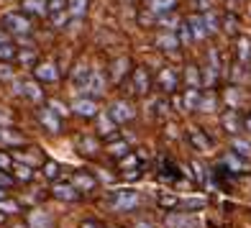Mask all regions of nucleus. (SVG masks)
I'll return each mask as SVG.
<instances>
[{"mask_svg": "<svg viewBox=\"0 0 251 228\" xmlns=\"http://www.w3.org/2000/svg\"><path fill=\"white\" fill-rule=\"evenodd\" d=\"M18 93H24L26 98H31V100H39L41 98V90L33 85V82H24V85H18Z\"/></svg>", "mask_w": 251, "mask_h": 228, "instance_id": "obj_25", "label": "nucleus"}, {"mask_svg": "<svg viewBox=\"0 0 251 228\" xmlns=\"http://www.w3.org/2000/svg\"><path fill=\"white\" fill-rule=\"evenodd\" d=\"M159 205H162V208H177L179 198L177 195H167V192H164V195H159Z\"/></svg>", "mask_w": 251, "mask_h": 228, "instance_id": "obj_31", "label": "nucleus"}, {"mask_svg": "<svg viewBox=\"0 0 251 228\" xmlns=\"http://www.w3.org/2000/svg\"><path fill=\"white\" fill-rule=\"evenodd\" d=\"M16 169V177L18 179H24V182H28L31 177H33V169L28 167V164H24V167H13Z\"/></svg>", "mask_w": 251, "mask_h": 228, "instance_id": "obj_33", "label": "nucleus"}, {"mask_svg": "<svg viewBox=\"0 0 251 228\" xmlns=\"http://www.w3.org/2000/svg\"><path fill=\"white\" fill-rule=\"evenodd\" d=\"M187 136H190V141H192V146H195V149H200V152H208V149H210L208 136H205L200 128H190Z\"/></svg>", "mask_w": 251, "mask_h": 228, "instance_id": "obj_8", "label": "nucleus"}, {"mask_svg": "<svg viewBox=\"0 0 251 228\" xmlns=\"http://www.w3.org/2000/svg\"><path fill=\"white\" fill-rule=\"evenodd\" d=\"M44 175L54 179L56 175H59V164H56V162H47V164H44Z\"/></svg>", "mask_w": 251, "mask_h": 228, "instance_id": "obj_36", "label": "nucleus"}, {"mask_svg": "<svg viewBox=\"0 0 251 228\" xmlns=\"http://www.w3.org/2000/svg\"><path fill=\"white\" fill-rule=\"evenodd\" d=\"M72 187L79 192V190H95V177H90V175H85V172H75L72 175Z\"/></svg>", "mask_w": 251, "mask_h": 228, "instance_id": "obj_7", "label": "nucleus"}, {"mask_svg": "<svg viewBox=\"0 0 251 228\" xmlns=\"http://www.w3.org/2000/svg\"><path fill=\"white\" fill-rule=\"evenodd\" d=\"M136 228H151L149 223H139V226H136Z\"/></svg>", "mask_w": 251, "mask_h": 228, "instance_id": "obj_49", "label": "nucleus"}, {"mask_svg": "<svg viewBox=\"0 0 251 228\" xmlns=\"http://www.w3.org/2000/svg\"><path fill=\"white\" fill-rule=\"evenodd\" d=\"M82 228H100V226H98L95 221H85V223H82Z\"/></svg>", "mask_w": 251, "mask_h": 228, "instance_id": "obj_48", "label": "nucleus"}, {"mask_svg": "<svg viewBox=\"0 0 251 228\" xmlns=\"http://www.w3.org/2000/svg\"><path fill=\"white\" fill-rule=\"evenodd\" d=\"M141 205V198L136 195V192H131V190H123V192H118L116 198H113V208L116 210H136Z\"/></svg>", "mask_w": 251, "mask_h": 228, "instance_id": "obj_2", "label": "nucleus"}, {"mask_svg": "<svg viewBox=\"0 0 251 228\" xmlns=\"http://www.w3.org/2000/svg\"><path fill=\"white\" fill-rule=\"evenodd\" d=\"M200 102H202V98H200V90H187V93H185V108H187V110H195V108H200Z\"/></svg>", "mask_w": 251, "mask_h": 228, "instance_id": "obj_20", "label": "nucleus"}, {"mask_svg": "<svg viewBox=\"0 0 251 228\" xmlns=\"http://www.w3.org/2000/svg\"><path fill=\"white\" fill-rule=\"evenodd\" d=\"M251 56V39H238V59L249 62Z\"/></svg>", "mask_w": 251, "mask_h": 228, "instance_id": "obj_26", "label": "nucleus"}, {"mask_svg": "<svg viewBox=\"0 0 251 228\" xmlns=\"http://www.w3.org/2000/svg\"><path fill=\"white\" fill-rule=\"evenodd\" d=\"M21 210V205L16 200H0V213L8 215V213H18Z\"/></svg>", "mask_w": 251, "mask_h": 228, "instance_id": "obj_30", "label": "nucleus"}, {"mask_svg": "<svg viewBox=\"0 0 251 228\" xmlns=\"http://www.w3.org/2000/svg\"><path fill=\"white\" fill-rule=\"evenodd\" d=\"M18 59L24 62V64H31V62H33V51H21V54H18Z\"/></svg>", "mask_w": 251, "mask_h": 228, "instance_id": "obj_44", "label": "nucleus"}, {"mask_svg": "<svg viewBox=\"0 0 251 228\" xmlns=\"http://www.w3.org/2000/svg\"><path fill=\"white\" fill-rule=\"evenodd\" d=\"M121 167H123V169H126V167H131V169H139V156H136V154H128V156H126L123 162H121Z\"/></svg>", "mask_w": 251, "mask_h": 228, "instance_id": "obj_37", "label": "nucleus"}, {"mask_svg": "<svg viewBox=\"0 0 251 228\" xmlns=\"http://www.w3.org/2000/svg\"><path fill=\"white\" fill-rule=\"evenodd\" d=\"M13 56H16V47H13V44H3V47H0V59H3V62H8V59H13Z\"/></svg>", "mask_w": 251, "mask_h": 228, "instance_id": "obj_32", "label": "nucleus"}, {"mask_svg": "<svg viewBox=\"0 0 251 228\" xmlns=\"http://www.w3.org/2000/svg\"><path fill=\"white\" fill-rule=\"evenodd\" d=\"M100 133H113V121H110V116H108V118L100 116Z\"/></svg>", "mask_w": 251, "mask_h": 228, "instance_id": "obj_38", "label": "nucleus"}, {"mask_svg": "<svg viewBox=\"0 0 251 228\" xmlns=\"http://www.w3.org/2000/svg\"><path fill=\"white\" fill-rule=\"evenodd\" d=\"M24 13H28V16H49L47 13V0H24Z\"/></svg>", "mask_w": 251, "mask_h": 228, "instance_id": "obj_10", "label": "nucleus"}, {"mask_svg": "<svg viewBox=\"0 0 251 228\" xmlns=\"http://www.w3.org/2000/svg\"><path fill=\"white\" fill-rule=\"evenodd\" d=\"M0 79H13V72H10V67L0 64Z\"/></svg>", "mask_w": 251, "mask_h": 228, "instance_id": "obj_43", "label": "nucleus"}, {"mask_svg": "<svg viewBox=\"0 0 251 228\" xmlns=\"http://www.w3.org/2000/svg\"><path fill=\"white\" fill-rule=\"evenodd\" d=\"M10 185H13V177L5 175L3 169H0V187H10Z\"/></svg>", "mask_w": 251, "mask_h": 228, "instance_id": "obj_41", "label": "nucleus"}, {"mask_svg": "<svg viewBox=\"0 0 251 228\" xmlns=\"http://www.w3.org/2000/svg\"><path fill=\"white\" fill-rule=\"evenodd\" d=\"M182 41H192V28L187 26V21H185V24H182Z\"/></svg>", "mask_w": 251, "mask_h": 228, "instance_id": "obj_40", "label": "nucleus"}, {"mask_svg": "<svg viewBox=\"0 0 251 228\" xmlns=\"http://www.w3.org/2000/svg\"><path fill=\"white\" fill-rule=\"evenodd\" d=\"M159 87H162V90H167V93H172V90L177 87V75H175L172 70H169V67H167V70H162V72H159Z\"/></svg>", "mask_w": 251, "mask_h": 228, "instance_id": "obj_12", "label": "nucleus"}, {"mask_svg": "<svg viewBox=\"0 0 251 228\" xmlns=\"http://www.w3.org/2000/svg\"><path fill=\"white\" fill-rule=\"evenodd\" d=\"M39 121L47 126V131H51V133L59 131V118H56L49 108H41V110H39Z\"/></svg>", "mask_w": 251, "mask_h": 228, "instance_id": "obj_11", "label": "nucleus"}, {"mask_svg": "<svg viewBox=\"0 0 251 228\" xmlns=\"http://www.w3.org/2000/svg\"><path fill=\"white\" fill-rule=\"evenodd\" d=\"M187 26L192 28V39H202L205 36V24L200 16H190L187 18Z\"/></svg>", "mask_w": 251, "mask_h": 228, "instance_id": "obj_18", "label": "nucleus"}, {"mask_svg": "<svg viewBox=\"0 0 251 228\" xmlns=\"http://www.w3.org/2000/svg\"><path fill=\"white\" fill-rule=\"evenodd\" d=\"M3 31L16 33V36H26V33H31V24L24 13H5L3 16Z\"/></svg>", "mask_w": 251, "mask_h": 228, "instance_id": "obj_1", "label": "nucleus"}, {"mask_svg": "<svg viewBox=\"0 0 251 228\" xmlns=\"http://www.w3.org/2000/svg\"><path fill=\"white\" fill-rule=\"evenodd\" d=\"M233 154L241 159H251V144L244 139H233Z\"/></svg>", "mask_w": 251, "mask_h": 228, "instance_id": "obj_19", "label": "nucleus"}, {"mask_svg": "<svg viewBox=\"0 0 251 228\" xmlns=\"http://www.w3.org/2000/svg\"><path fill=\"white\" fill-rule=\"evenodd\" d=\"M226 164L231 167V172H244V159H241V156H236L233 152L226 156Z\"/></svg>", "mask_w": 251, "mask_h": 228, "instance_id": "obj_27", "label": "nucleus"}, {"mask_svg": "<svg viewBox=\"0 0 251 228\" xmlns=\"http://www.w3.org/2000/svg\"><path fill=\"white\" fill-rule=\"evenodd\" d=\"M67 10V0H47V13L54 18V16H59Z\"/></svg>", "mask_w": 251, "mask_h": 228, "instance_id": "obj_24", "label": "nucleus"}, {"mask_svg": "<svg viewBox=\"0 0 251 228\" xmlns=\"http://www.w3.org/2000/svg\"><path fill=\"white\" fill-rule=\"evenodd\" d=\"M49 226H51L49 213H44V210H31V215H28V228H49Z\"/></svg>", "mask_w": 251, "mask_h": 228, "instance_id": "obj_9", "label": "nucleus"}, {"mask_svg": "<svg viewBox=\"0 0 251 228\" xmlns=\"http://www.w3.org/2000/svg\"><path fill=\"white\" fill-rule=\"evenodd\" d=\"M223 126H226V131H231V133L241 128V123H238V113H236V110H228L226 116H223Z\"/></svg>", "mask_w": 251, "mask_h": 228, "instance_id": "obj_21", "label": "nucleus"}, {"mask_svg": "<svg viewBox=\"0 0 251 228\" xmlns=\"http://www.w3.org/2000/svg\"><path fill=\"white\" fill-rule=\"evenodd\" d=\"M54 198L56 200H77L79 198V192L72 187V185H54Z\"/></svg>", "mask_w": 251, "mask_h": 228, "instance_id": "obj_13", "label": "nucleus"}, {"mask_svg": "<svg viewBox=\"0 0 251 228\" xmlns=\"http://www.w3.org/2000/svg\"><path fill=\"white\" fill-rule=\"evenodd\" d=\"M72 110L77 113V116H85V118H93L98 116V102L93 98H79L72 102Z\"/></svg>", "mask_w": 251, "mask_h": 228, "instance_id": "obj_5", "label": "nucleus"}, {"mask_svg": "<svg viewBox=\"0 0 251 228\" xmlns=\"http://www.w3.org/2000/svg\"><path fill=\"white\" fill-rule=\"evenodd\" d=\"M0 167H5V169L13 167V159H10L8 154H0Z\"/></svg>", "mask_w": 251, "mask_h": 228, "instance_id": "obj_45", "label": "nucleus"}, {"mask_svg": "<svg viewBox=\"0 0 251 228\" xmlns=\"http://www.w3.org/2000/svg\"><path fill=\"white\" fill-rule=\"evenodd\" d=\"M0 123H5V116H3V113H0Z\"/></svg>", "mask_w": 251, "mask_h": 228, "instance_id": "obj_51", "label": "nucleus"}, {"mask_svg": "<svg viewBox=\"0 0 251 228\" xmlns=\"http://www.w3.org/2000/svg\"><path fill=\"white\" fill-rule=\"evenodd\" d=\"M164 226L167 228H190L192 226V218H190V215H167Z\"/></svg>", "mask_w": 251, "mask_h": 228, "instance_id": "obj_16", "label": "nucleus"}, {"mask_svg": "<svg viewBox=\"0 0 251 228\" xmlns=\"http://www.w3.org/2000/svg\"><path fill=\"white\" fill-rule=\"evenodd\" d=\"M85 93H90L93 98H98V95H102L105 93V77H102L100 72H90V77L85 79Z\"/></svg>", "mask_w": 251, "mask_h": 228, "instance_id": "obj_4", "label": "nucleus"}, {"mask_svg": "<svg viewBox=\"0 0 251 228\" xmlns=\"http://www.w3.org/2000/svg\"><path fill=\"white\" fill-rule=\"evenodd\" d=\"M185 79H187L190 90H198V85H200V75H198V70H195V67H187V72H185Z\"/></svg>", "mask_w": 251, "mask_h": 228, "instance_id": "obj_28", "label": "nucleus"}, {"mask_svg": "<svg viewBox=\"0 0 251 228\" xmlns=\"http://www.w3.org/2000/svg\"><path fill=\"white\" fill-rule=\"evenodd\" d=\"M90 77V70L85 64H77V70H75V75H72V79H75V85H85V79Z\"/></svg>", "mask_w": 251, "mask_h": 228, "instance_id": "obj_29", "label": "nucleus"}, {"mask_svg": "<svg viewBox=\"0 0 251 228\" xmlns=\"http://www.w3.org/2000/svg\"><path fill=\"white\" fill-rule=\"evenodd\" d=\"M133 87H136V93H146L149 90V75H146L144 67H139L133 72Z\"/></svg>", "mask_w": 251, "mask_h": 228, "instance_id": "obj_14", "label": "nucleus"}, {"mask_svg": "<svg viewBox=\"0 0 251 228\" xmlns=\"http://www.w3.org/2000/svg\"><path fill=\"white\" fill-rule=\"evenodd\" d=\"M123 67H128V62H126V59H118L116 64H113V79H118V77H121Z\"/></svg>", "mask_w": 251, "mask_h": 228, "instance_id": "obj_39", "label": "nucleus"}, {"mask_svg": "<svg viewBox=\"0 0 251 228\" xmlns=\"http://www.w3.org/2000/svg\"><path fill=\"white\" fill-rule=\"evenodd\" d=\"M136 116V110L128 105V102H113V108H110V121L113 123H126V121H131Z\"/></svg>", "mask_w": 251, "mask_h": 228, "instance_id": "obj_3", "label": "nucleus"}, {"mask_svg": "<svg viewBox=\"0 0 251 228\" xmlns=\"http://www.w3.org/2000/svg\"><path fill=\"white\" fill-rule=\"evenodd\" d=\"M192 175H195V177H198L200 182H205V172H202V167H200L198 162H195V164H192Z\"/></svg>", "mask_w": 251, "mask_h": 228, "instance_id": "obj_42", "label": "nucleus"}, {"mask_svg": "<svg viewBox=\"0 0 251 228\" xmlns=\"http://www.w3.org/2000/svg\"><path fill=\"white\" fill-rule=\"evenodd\" d=\"M108 152H110L113 156H123V154L128 156V144H113V146H110Z\"/></svg>", "mask_w": 251, "mask_h": 228, "instance_id": "obj_35", "label": "nucleus"}, {"mask_svg": "<svg viewBox=\"0 0 251 228\" xmlns=\"http://www.w3.org/2000/svg\"><path fill=\"white\" fill-rule=\"evenodd\" d=\"M3 44H8V33L0 28V47H3Z\"/></svg>", "mask_w": 251, "mask_h": 228, "instance_id": "obj_46", "label": "nucleus"}, {"mask_svg": "<svg viewBox=\"0 0 251 228\" xmlns=\"http://www.w3.org/2000/svg\"><path fill=\"white\" fill-rule=\"evenodd\" d=\"M241 126H244L246 131H251V116H246V118H244V123H241Z\"/></svg>", "mask_w": 251, "mask_h": 228, "instance_id": "obj_47", "label": "nucleus"}, {"mask_svg": "<svg viewBox=\"0 0 251 228\" xmlns=\"http://www.w3.org/2000/svg\"><path fill=\"white\" fill-rule=\"evenodd\" d=\"M49 110L54 113V116H56V118H59V116H67V108L62 105V102H59V100H51V102H49Z\"/></svg>", "mask_w": 251, "mask_h": 228, "instance_id": "obj_34", "label": "nucleus"}, {"mask_svg": "<svg viewBox=\"0 0 251 228\" xmlns=\"http://www.w3.org/2000/svg\"><path fill=\"white\" fill-rule=\"evenodd\" d=\"M172 8H175V0H149V10H154V13H167Z\"/></svg>", "mask_w": 251, "mask_h": 228, "instance_id": "obj_22", "label": "nucleus"}, {"mask_svg": "<svg viewBox=\"0 0 251 228\" xmlns=\"http://www.w3.org/2000/svg\"><path fill=\"white\" fill-rule=\"evenodd\" d=\"M0 200H5V190L3 187H0Z\"/></svg>", "mask_w": 251, "mask_h": 228, "instance_id": "obj_50", "label": "nucleus"}, {"mask_svg": "<svg viewBox=\"0 0 251 228\" xmlns=\"http://www.w3.org/2000/svg\"><path fill=\"white\" fill-rule=\"evenodd\" d=\"M156 47H159V49H169V51H172V49L179 47V39L175 36V33H162V36L156 39Z\"/></svg>", "mask_w": 251, "mask_h": 228, "instance_id": "obj_17", "label": "nucleus"}, {"mask_svg": "<svg viewBox=\"0 0 251 228\" xmlns=\"http://www.w3.org/2000/svg\"><path fill=\"white\" fill-rule=\"evenodd\" d=\"M24 141V136L10 131V128H0V144H21Z\"/></svg>", "mask_w": 251, "mask_h": 228, "instance_id": "obj_23", "label": "nucleus"}, {"mask_svg": "<svg viewBox=\"0 0 251 228\" xmlns=\"http://www.w3.org/2000/svg\"><path fill=\"white\" fill-rule=\"evenodd\" d=\"M87 10V0H67V13L72 18H82Z\"/></svg>", "mask_w": 251, "mask_h": 228, "instance_id": "obj_15", "label": "nucleus"}, {"mask_svg": "<svg viewBox=\"0 0 251 228\" xmlns=\"http://www.w3.org/2000/svg\"><path fill=\"white\" fill-rule=\"evenodd\" d=\"M33 75H36V79H41V82H56V77H59V72H56V67L51 62H39L33 67Z\"/></svg>", "mask_w": 251, "mask_h": 228, "instance_id": "obj_6", "label": "nucleus"}]
</instances>
